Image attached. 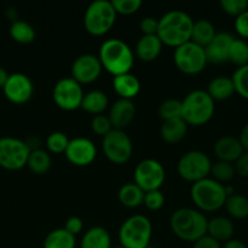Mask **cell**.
<instances>
[{"instance_id": "4fadbf2b", "label": "cell", "mask_w": 248, "mask_h": 248, "mask_svg": "<svg viewBox=\"0 0 248 248\" xmlns=\"http://www.w3.org/2000/svg\"><path fill=\"white\" fill-rule=\"evenodd\" d=\"M165 179V170L159 161L145 159L136 165L134 170V183L145 193L159 190Z\"/></svg>"}, {"instance_id": "4dcf8cb0", "label": "cell", "mask_w": 248, "mask_h": 248, "mask_svg": "<svg viewBox=\"0 0 248 248\" xmlns=\"http://www.w3.org/2000/svg\"><path fill=\"white\" fill-rule=\"evenodd\" d=\"M10 36L16 43L19 44H31L35 39V29L31 23L22 19H14L9 29Z\"/></svg>"}, {"instance_id": "e0dca14e", "label": "cell", "mask_w": 248, "mask_h": 248, "mask_svg": "<svg viewBox=\"0 0 248 248\" xmlns=\"http://www.w3.org/2000/svg\"><path fill=\"white\" fill-rule=\"evenodd\" d=\"M235 36L228 31H219L215 34L213 40L204 47L206 51L207 61L208 63H219L228 62L229 61V51L232 44Z\"/></svg>"}, {"instance_id": "7a4b0ae2", "label": "cell", "mask_w": 248, "mask_h": 248, "mask_svg": "<svg viewBox=\"0 0 248 248\" xmlns=\"http://www.w3.org/2000/svg\"><path fill=\"white\" fill-rule=\"evenodd\" d=\"M99 60L104 69L117 77L130 73L134 65V52L121 39H107L100 46Z\"/></svg>"}, {"instance_id": "9c48e42d", "label": "cell", "mask_w": 248, "mask_h": 248, "mask_svg": "<svg viewBox=\"0 0 248 248\" xmlns=\"http://www.w3.org/2000/svg\"><path fill=\"white\" fill-rule=\"evenodd\" d=\"M211 169V159L201 150H190L185 153L179 159L177 166V174L192 184L209 177Z\"/></svg>"}, {"instance_id": "30bf717a", "label": "cell", "mask_w": 248, "mask_h": 248, "mask_svg": "<svg viewBox=\"0 0 248 248\" xmlns=\"http://www.w3.org/2000/svg\"><path fill=\"white\" fill-rule=\"evenodd\" d=\"M31 149L26 140L12 136L0 137V167L17 171L27 166Z\"/></svg>"}, {"instance_id": "d6986e66", "label": "cell", "mask_w": 248, "mask_h": 248, "mask_svg": "<svg viewBox=\"0 0 248 248\" xmlns=\"http://www.w3.org/2000/svg\"><path fill=\"white\" fill-rule=\"evenodd\" d=\"M213 150L218 160L231 162V164H235L236 160L245 152L240 142V138L233 137V136H223L219 138L214 143Z\"/></svg>"}, {"instance_id": "bcb514c9", "label": "cell", "mask_w": 248, "mask_h": 248, "mask_svg": "<svg viewBox=\"0 0 248 248\" xmlns=\"http://www.w3.org/2000/svg\"><path fill=\"white\" fill-rule=\"evenodd\" d=\"M192 248H221V244L209 235H204L203 237L194 242Z\"/></svg>"}, {"instance_id": "7dc6e473", "label": "cell", "mask_w": 248, "mask_h": 248, "mask_svg": "<svg viewBox=\"0 0 248 248\" xmlns=\"http://www.w3.org/2000/svg\"><path fill=\"white\" fill-rule=\"evenodd\" d=\"M238 138H240V142L241 144H242L243 149H245L246 152H248V123L242 127V130H241V133H240V137Z\"/></svg>"}, {"instance_id": "8fae6325", "label": "cell", "mask_w": 248, "mask_h": 248, "mask_svg": "<svg viewBox=\"0 0 248 248\" xmlns=\"http://www.w3.org/2000/svg\"><path fill=\"white\" fill-rule=\"evenodd\" d=\"M102 150L107 159L116 165L125 164L133 154V143L124 130H113L102 137Z\"/></svg>"}, {"instance_id": "3957f363", "label": "cell", "mask_w": 248, "mask_h": 248, "mask_svg": "<svg viewBox=\"0 0 248 248\" xmlns=\"http://www.w3.org/2000/svg\"><path fill=\"white\" fill-rule=\"evenodd\" d=\"M170 229L179 237L186 242H195L207 235L208 219L198 210L190 207L177 208L170 216Z\"/></svg>"}, {"instance_id": "44dd1931", "label": "cell", "mask_w": 248, "mask_h": 248, "mask_svg": "<svg viewBox=\"0 0 248 248\" xmlns=\"http://www.w3.org/2000/svg\"><path fill=\"white\" fill-rule=\"evenodd\" d=\"M112 86H113L114 92H116L121 98L130 99V101L134 97L138 96L141 89L140 80H139L135 75L131 74V73H126V74L113 77Z\"/></svg>"}, {"instance_id": "c3c4849f", "label": "cell", "mask_w": 248, "mask_h": 248, "mask_svg": "<svg viewBox=\"0 0 248 248\" xmlns=\"http://www.w3.org/2000/svg\"><path fill=\"white\" fill-rule=\"evenodd\" d=\"M221 248H248L246 246L245 242H242L241 240H236V239H231L229 241L224 242V245L221 246Z\"/></svg>"}, {"instance_id": "cb8c5ba5", "label": "cell", "mask_w": 248, "mask_h": 248, "mask_svg": "<svg viewBox=\"0 0 248 248\" xmlns=\"http://www.w3.org/2000/svg\"><path fill=\"white\" fill-rule=\"evenodd\" d=\"M187 133V124L181 118L164 120L160 126V137L164 142L174 144L184 140Z\"/></svg>"}, {"instance_id": "60d3db41", "label": "cell", "mask_w": 248, "mask_h": 248, "mask_svg": "<svg viewBox=\"0 0 248 248\" xmlns=\"http://www.w3.org/2000/svg\"><path fill=\"white\" fill-rule=\"evenodd\" d=\"M143 205L151 211H158L164 205V195L160 190H152L145 193Z\"/></svg>"}, {"instance_id": "ffe728a7", "label": "cell", "mask_w": 248, "mask_h": 248, "mask_svg": "<svg viewBox=\"0 0 248 248\" xmlns=\"http://www.w3.org/2000/svg\"><path fill=\"white\" fill-rule=\"evenodd\" d=\"M162 46L158 35H142L135 45V55L142 62H152L160 55Z\"/></svg>"}, {"instance_id": "9a60e30c", "label": "cell", "mask_w": 248, "mask_h": 248, "mask_svg": "<svg viewBox=\"0 0 248 248\" xmlns=\"http://www.w3.org/2000/svg\"><path fill=\"white\" fill-rule=\"evenodd\" d=\"M102 64L99 60V56H95L92 53H84L77 57L73 62L71 68V77L83 84H91L96 81L102 72Z\"/></svg>"}, {"instance_id": "836d02e7", "label": "cell", "mask_w": 248, "mask_h": 248, "mask_svg": "<svg viewBox=\"0 0 248 248\" xmlns=\"http://www.w3.org/2000/svg\"><path fill=\"white\" fill-rule=\"evenodd\" d=\"M235 174V166H233V164H231V162L220 161V160H218L216 162L212 164L211 178L219 182V183H228L231 179H233Z\"/></svg>"}, {"instance_id": "5bb4252c", "label": "cell", "mask_w": 248, "mask_h": 248, "mask_svg": "<svg viewBox=\"0 0 248 248\" xmlns=\"http://www.w3.org/2000/svg\"><path fill=\"white\" fill-rule=\"evenodd\" d=\"M2 91L11 103L24 104L33 96L34 86L28 75L23 73H12L7 78Z\"/></svg>"}, {"instance_id": "277c9868", "label": "cell", "mask_w": 248, "mask_h": 248, "mask_svg": "<svg viewBox=\"0 0 248 248\" xmlns=\"http://www.w3.org/2000/svg\"><path fill=\"white\" fill-rule=\"evenodd\" d=\"M215 102L204 90H194L181 101V119L192 126L206 125L213 118Z\"/></svg>"}, {"instance_id": "ac0fdd59", "label": "cell", "mask_w": 248, "mask_h": 248, "mask_svg": "<svg viewBox=\"0 0 248 248\" xmlns=\"http://www.w3.org/2000/svg\"><path fill=\"white\" fill-rule=\"evenodd\" d=\"M135 104L130 99L119 98L109 108L108 119L116 130H124L135 118Z\"/></svg>"}, {"instance_id": "816d5d0a", "label": "cell", "mask_w": 248, "mask_h": 248, "mask_svg": "<svg viewBox=\"0 0 248 248\" xmlns=\"http://www.w3.org/2000/svg\"><path fill=\"white\" fill-rule=\"evenodd\" d=\"M114 248H124V247H122V246H118V247H114Z\"/></svg>"}, {"instance_id": "7402d4cb", "label": "cell", "mask_w": 248, "mask_h": 248, "mask_svg": "<svg viewBox=\"0 0 248 248\" xmlns=\"http://www.w3.org/2000/svg\"><path fill=\"white\" fill-rule=\"evenodd\" d=\"M233 232H235V227H233V223L231 222V219L221 217V216L212 218L207 224V235L213 237L220 244L232 239Z\"/></svg>"}, {"instance_id": "ab89813d", "label": "cell", "mask_w": 248, "mask_h": 248, "mask_svg": "<svg viewBox=\"0 0 248 248\" xmlns=\"http://www.w3.org/2000/svg\"><path fill=\"white\" fill-rule=\"evenodd\" d=\"M91 130L92 132L96 133V135L105 136L107 135L108 132H111L113 130V126H112L111 121H109L108 115H104V114H100V115H95L94 118L91 119Z\"/></svg>"}, {"instance_id": "ee69618b", "label": "cell", "mask_w": 248, "mask_h": 248, "mask_svg": "<svg viewBox=\"0 0 248 248\" xmlns=\"http://www.w3.org/2000/svg\"><path fill=\"white\" fill-rule=\"evenodd\" d=\"M236 174L243 178H248V152H243V154L238 157L233 164Z\"/></svg>"}, {"instance_id": "f6af8a7d", "label": "cell", "mask_w": 248, "mask_h": 248, "mask_svg": "<svg viewBox=\"0 0 248 248\" xmlns=\"http://www.w3.org/2000/svg\"><path fill=\"white\" fill-rule=\"evenodd\" d=\"M65 229L73 236L83 232V220L79 217H71L66 220Z\"/></svg>"}, {"instance_id": "681fc988", "label": "cell", "mask_w": 248, "mask_h": 248, "mask_svg": "<svg viewBox=\"0 0 248 248\" xmlns=\"http://www.w3.org/2000/svg\"><path fill=\"white\" fill-rule=\"evenodd\" d=\"M9 73L6 72V69L2 67H0V89H2L5 85V82H6L7 78H9Z\"/></svg>"}, {"instance_id": "1f68e13d", "label": "cell", "mask_w": 248, "mask_h": 248, "mask_svg": "<svg viewBox=\"0 0 248 248\" xmlns=\"http://www.w3.org/2000/svg\"><path fill=\"white\" fill-rule=\"evenodd\" d=\"M224 207L229 216L235 219H245L248 217V198L240 194L229 195Z\"/></svg>"}, {"instance_id": "d6a6232c", "label": "cell", "mask_w": 248, "mask_h": 248, "mask_svg": "<svg viewBox=\"0 0 248 248\" xmlns=\"http://www.w3.org/2000/svg\"><path fill=\"white\" fill-rule=\"evenodd\" d=\"M229 62L237 68L248 64V43L245 39H233L229 51Z\"/></svg>"}, {"instance_id": "484cf974", "label": "cell", "mask_w": 248, "mask_h": 248, "mask_svg": "<svg viewBox=\"0 0 248 248\" xmlns=\"http://www.w3.org/2000/svg\"><path fill=\"white\" fill-rule=\"evenodd\" d=\"M107 107H108V97H107V94L105 92L100 91V90H92V91L87 92L84 94L80 108L95 116L104 113Z\"/></svg>"}, {"instance_id": "d4e9b609", "label": "cell", "mask_w": 248, "mask_h": 248, "mask_svg": "<svg viewBox=\"0 0 248 248\" xmlns=\"http://www.w3.org/2000/svg\"><path fill=\"white\" fill-rule=\"evenodd\" d=\"M80 248H112L111 235L102 227L90 228L83 235Z\"/></svg>"}, {"instance_id": "d590c367", "label": "cell", "mask_w": 248, "mask_h": 248, "mask_svg": "<svg viewBox=\"0 0 248 248\" xmlns=\"http://www.w3.org/2000/svg\"><path fill=\"white\" fill-rule=\"evenodd\" d=\"M235 92L248 101V64L238 67L231 77Z\"/></svg>"}, {"instance_id": "4316f807", "label": "cell", "mask_w": 248, "mask_h": 248, "mask_svg": "<svg viewBox=\"0 0 248 248\" xmlns=\"http://www.w3.org/2000/svg\"><path fill=\"white\" fill-rule=\"evenodd\" d=\"M145 191L135 183H125L119 188L118 200L123 206L129 208H136L143 203Z\"/></svg>"}, {"instance_id": "f546056e", "label": "cell", "mask_w": 248, "mask_h": 248, "mask_svg": "<svg viewBox=\"0 0 248 248\" xmlns=\"http://www.w3.org/2000/svg\"><path fill=\"white\" fill-rule=\"evenodd\" d=\"M27 167L34 174H38V176L45 174L51 167L50 154L41 148L31 150L28 161H27Z\"/></svg>"}, {"instance_id": "74e56055", "label": "cell", "mask_w": 248, "mask_h": 248, "mask_svg": "<svg viewBox=\"0 0 248 248\" xmlns=\"http://www.w3.org/2000/svg\"><path fill=\"white\" fill-rule=\"evenodd\" d=\"M117 15H133L142 5L141 0H111Z\"/></svg>"}, {"instance_id": "f35d334b", "label": "cell", "mask_w": 248, "mask_h": 248, "mask_svg": "<svg viewBox=\"0 0 248 248\" xmlns=\"http://www.w3.org/2000/svg\"><path fill=\"white\" fill-rule=\"evenodd\" d=\"M220 6L225 14L237 17L248 10V0H221Z\"/></svg>"}, {"instance_id": "8992f818", "label": "cell", "mask_w": 248, "mask_h": 248, "mask_svg": "<svg viewBox=\"0 0 248 248\" xmlns=\"http://www.w3.org/2000/svg\"><path fill=\"white\" fill-rule=\"evenodd\" d=\"M152 237V223L142 215H134L119 228L118 239L124 248H146Z\"/></svg>"}, {"instance_id": "52a82bcc", "label": "cell", "mask_w": 248, "mask_h": 248, "mask_svg": "<svg viewBox=\"0 0 248 248\" xmlns=\"http://www.w3.org/2000/svg\"><path fill=\"white\" fill-rule=\"evenodd\" d=\"M117 12L108 0H95L87 7L84 14L85 31L94 36L108 33L116 23Z\"/></svg>"}, {"instance_id": "5b68a950", "label": "cell", "mask_w": 248, "mask_h": 248, "mask_svg": "<svg viewBox=\"0 0 248 248\" xmlns=\"http://www.w3.org/2000/svg\"><path fill=\"white\" fill-rule=\"evenodd\" d=\"M228 195L225 186L211 177L196 182L191 186V199L195 205L204 212H214L224 207Z\"/></svg>"}, {"instance_id": "7c38bea8", "label": "cell", "mask_w": 248, "mask_h": 248, "mask_svg": "<svg viewBox=\"0 0 248 248\" xmlns=\"http://www.w3.org/2000/svg\"><path fill=\"white\" fill-rule=\"evenodd\" d=\"M82 85L72 77L58 80L53 89V99L56 106L66 111H73L80 108L84 97Z\"/></svg>"}, {"instance_id": "7bdbcfd3", "label": "cell", "mask_w": 248, "mask_h": 248, "mask_svg": "<svg viewBox=\"0 0 248 248\" xmlns=\"http://www.w3.org/2000/svg\"><path fill=\"white\" fill-rule=\"evenodd\" d=\"M235 29L236 33L242 39H248V10H246L243 14L236 17L235 19Z\"/></svg>"}, {"instance_id": "83f0119b", "label": "cell", "mask_w": 248, "mask_h": 248, "mask_svg": "<svg viewBox=\"0 0 248 248\" xmlns=\"http://www.w3.org/2000/svg\"><path fill=\"white\" fill-rule=\"evenodd\" d=\"M215 34V28H214V24L211 21H208V19H198V21L194 22L191 41L202 46V47H206L213 40Z\"/></svg>"}, {"instance_id": "ba28073f", "label": "cell", "mask_w": 248, "mask_h": 248, "mask_svg": "<svg viewBox=\"0 0 248 248\" xmlns=\"http://www.w3.org/2000/svg\"><path fill=\"white\" fill-rule=\"evenodd\" d=\"M173 61L175 67L187 75L198 74L208 63L204 47L197 45L191 40L174 48Z\"/></svg>"}, {"instance_id": "e575fe53", "label": "cell", "mask_w": 248, "mask_h": 248, "mask_svg": "<svg viewBox=\"0 0 248 248\" xmlns=\"http://www.w3.org/2000/svg\"><path fill=\"white\" fill-rule=\"evenodd\" d=\"M70 140H71L66 133L61 132V131H55L46 138V148L49 152L53 153V154H65L66 149L70 144Z\"/></svg>"}, {"instance_id": "6da1fadb", "label": "cell", "mask_w": 248, "mask_h": 248, "mask_svg": "<svg viewBox=\"0 0 248 248\" xmlns=\"http://www.w3.org/2000/svg\"><path fill=\"white\" fill-rule=\"evenodd\" d=\"M194 19L181 10H172L159 18L158 38L163 45L177 48L182 44L191 40Z\"/></svg>"}, {"instance_id": "b9f144b4", "label": "cell", "mask_w": 248, "mask_h": 248, "mask_svg": "<svg viewBox=\"0 0 248 248\" xmlns=\"http://www.w3.org/2000/svg\"><path fill=\"white\" fill-rule=\"evenodd\" d=\"M158 27H159V19L156 17H143L140 21V31L142 35H157Z\"/></svg>"}, {"instance_id": "603a6c76", "label": "cell", "mask_w": 248, "mask_h": 248, "mask_svg": "<svg viewBox=\"0 0 248 248\" xmlns=\"http://www.w3.org/2000/svg\"><path fill=\"white\" fill-rule=\"evenodd\" d=\"M207 92L209 96L213 98V101H226L231 98L235 92V86L231 77H225V75H219L209 81Z\"/></svg>"}, {"instance_id": "2e32d148", "label": "cell", "mask_w": 248, "mask_h": 248, "mask_svg": "<svg viewBox=\"0 0 248 248\" xmlns=\"http://www.w3.org/2000/svg\"><path fill=\"white\" fill-rule=\"evenodd\" d=\"M97 150L94 143L85 137H75L70 140L65 156L74 166L84 167L96 159Z\"/></svg>"}, {"instance_id": "f907efd6", "label": "cell", "mask_w": 248, "mask_h": 248, "mask_svg": "<svg viewBox=\"0 0 248 248\" xmlns=\"http://www.w3.org/2000/svg\"><path fill=\"white\" fill-rule=\"evenodd\" d=\"M146 248H156V247H152V246H148V247H146Z\"/></svg>"}, {"instance_id": "f1b7e54d", "label": "cell", "mask_w": 248, "mask_h": 248, "mask_svg": "<svg viewBox=\"0 0 248 248\" xmlns=\"http://www.w3.org/2000/svg\"><path fill=\"white\" fill-rule=\"evenodd\" d=\"M43 248H75V236L65 228L55 229L46 235Z\"/></svg>"}, {"instance_id": "8d00e7d4", "label": "cell", "mask_w": 248, "mask_h": 248, "mask_svg": "<svg viewBox=\"0 0 248 248\" xmlns=\"http://www.w3.org/2000/svg\"><path fill=\"white\" fill-rule=\"evenodd\" d=\"M158 114L163 121L181 118V101L177 98L165 99L158 108Z\"/></svg>"}]
</instances>
